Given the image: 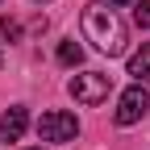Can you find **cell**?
<instances>
[{"mask_svg": "<svg viewBox=\"0 0 150 150\" xmlns=\"http://www.w3.org/2000/svg\"><path fill=\"white\" fill-rule=\"evenodd\" d=\"M83 38H88L100 54H108V59L125 54V42H129L125 21L117 17V8H112L108 0H92V4L83 8Z\"/></svg>", "mask_w": 150, "mask_h": 150, "instance_id": "cell-1", "label": "cell"}, {"mask_svg": "<svg viewBox=\"0 0 150 150\" xmlns=\"http://www.w3.org/2000/svg\"><path fill=\"white\" fill-rule=\"evenodd\" d=\"M38 138H42V142H54V146L75 142V138H79V121H75V112H67V108L42 112V121H38Z\"/></svg>", "mask_w": 150, "mask_h": 150, "instance_id": "cell-2", "label": "cell"}, {"mask_svg": "<svg viewBox=\"0 0 150 150\" xmlns=\"http://www.w3.org/2000/svg\"><path fill=\"white\" fill-rule=\"evenodd\" d=\"M67 92H71L79 104H104L108 92H112V75H104V71H83V75H75V79L67 83Z\"/></svg>", "mask_w": 150, "mask_h": 150, "instance_id": "cell-3", "label": "cell"}, {"mask_svg": "<svg viewBox=\"0 0 150 150\" xmlns=\"http://www.w3.org/2000/svg\"><path fill=\"white\" fill-rule=\"evenodd\" d=\"M150 112V96H146V83H134L129 92H121L117 100V112H112V121L117 125H138L142 117Z\"/></svg>", "mask_w": 150, "mask_h": 150, "instance_id": "cell-4", "label": "cell"}, {"mask_svg": "<svg viewBox=\"0 0 150 150\" xmlns=\"http://www.w3.org/2000/svg\"><path fill=\"white\" fill-rule=\"evenodd\" d=\"M25 125H29V112L21 104L4 108V112H0V142H17V138L25 134Z\"/></svg>", "mask_w": 150, "mask_h": 150, "instance_id": "cell-5", "label": "cell"}, {"mask_svg": "<svg viewBox=\"0 0 150 150\" xmlns=\"http://www.w3.org/2000/svg\"><path fill=\"white\" fill-rule=\"evenodd\" d=\"M129 75L134 83H150V42H142V50L129 54Z\"/></svg>", "mask_w": 150, "mask_h": 150, "instance_id": "cell-6", "label": "cell"}, {"mask_svg": "<svg viewBox=\"0 0 150 150\" xmlns=\"http://www.w3.org/2000/svg\"><path fill=\"white\" fill-rule=\"evenodd\" d=\"M79 59H83V46L75 42V38L71 42H59V63L63 67H79Z\"/></svg>", "mask_w": 150, "mask_h": 150, "instance_id": "cell-7", "label": "cell"}, {"mask_svg": "<svg viewBox=\"0 0 150 150\" xmlns=\"http://www.w3.org/2000/svg\"><path fill=\"white\" fill-rule=\"evenodd\" d=\"M134 21L142 29H150V0H138V8H134Z\"/></svg>", "mask_w": 150, "mask_h": 150, "instance_id": "cell-8", "label": "cell"}, {"mask_svg": "<svg viewBox=\"0 0 150 150\" xmlns=\"http://www.w3.org/2000/svg\"><path fill=\"white\" fill-rule=\"evenodd\" d=\"M0 33H4L8 42H13V38H21V25H17L13 17H0Z\"/></svg>", "mask_w": 150, "mask_h": 150, "instance_id": "cell-9", "label": "cell"}, {"mask_svg": "<svg viewBox=\"0 0 150 150\" xmlns=\"http://www.w3.org/2000/svg\"><path fill=\"white\" fill-rule=\"evenodd\" d=\"M108 4H129V0H108Z\"/></svg>", "mask_w": 150, "mask_h": 150, "instance_id": "cell-10", "label": "cell"}, {"mask_svg": "<svg viewBox=\"0 0 150 150\" xmlns=\"http://www.w3.org/2000/svg\"><path fill=\"white\" fill-rule=\"evenodd\" d=\"M33 4H50V0H33Z\"/></svg>", "mask_w": 150, "mask_h": 150, "instance_id": "cell-11", "label": "cell"}, {"mask_svg": "<svg viewBox=\"0 0 150 150\" xmlns=\"http://www.w3.org/2000/svg\"><path fill=\"white\" fill-rule=\"evenodd\" d=\"M0 63H4V46H0Z\"/></svg>", "mask_w": 150, "mask_h": 150, "instance_id": "cell-12", "label": "cell"}, {"mask_svg": "<svg viewBox=\"0 0 150 150\" xmlns=\"http://www.w3.org/2000/svg\"><path fill=\"white\" fill-rule=\"evenodd\" d=\"M29 150H42V146H29Z\"/></svg>", "mask_w": 150, "mask_h": 150, "instance_id": "cell-13", "label": "cell"}]
</instances>
